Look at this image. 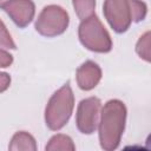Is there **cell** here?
I'll return each mask as SVG.
<instances>
[{
    "mask_svg": "<svg viewBox=\"0 0 151 151\" xmlns=\"http://www.w3.org/2000/svg\"><path fill=\"white\" fill-rule=\"evenodd\" d=\"M126 122V106L119 99H111L104 104L98 123L100 147L106 151L116 150L122 140Z\"/></svg>",
    "mask_w": 151,
    "mask_h": 151,
    "instance_id": "1",
    "label": "cell"
},
{
    "mask_svg": "<svg viewBox=\"0 0 151 151\" xmlns=\"http://www.w3.org/2000/svg\"><path fill=\"white\" fill-rule=\"evenodd\" d=\"M103 13L116 33H124L131 24L145 19L147 7L142 0H105Z\"/></svg>",
    "mask_w": 151,
    "mask_h": 151,
    "instance_id": "2",
    "label": "cell"
},
{
    "mask_svg": "<svg viewBox=\"0 0 151 151\" xmlns=\"http://www.w3.org/2000/svg\"><path fill=\"white\" fill-rule=\"evenodd\" d=\"M74 109V94L70 84L63 85L50 98L45 109V123L52 131L63 129L70 120Z\"/></svg>",
    "mask_w": 151,
    "mask_h": 151,
    "instance_id": "3",
    "label": "cell"
},
{
    "mask_svg": "<svg viewBox=\"0 0 151 151\" xmlns=\"http://www.w3.org/2000/svg\"><path fill=\"white\" fill-rule=\"evenodd\" d=\"M78 37L81 45L92 52L107 53L112 48L111 37L96 14L81 20Z\"/></svg>",
    "mask_w": 151,
    "mask_h": 151,
    "instance_id": "4",
    "label": "cell"
},
{
    "mask_svg": "<svg viewBox=\"0 0 151 151\" xmlns=\"http://www.w3.org/2000/svg\"><path fill=\"white\" fill-rule=\"evenodd\" d=\"M70 24V17L67 12L58 5L45 6L39 13L34 28L35 31L46 38H53L63 34Z\"/></svg>",
    "mask_w": 151,
    "mask_h": 151,
    "instance_id": "5",
    "label": "cell"
},
{
    "mask_svg": "<svg viewBox=\"0 0 151 151\" xmlns=\"http://www.w3.org/2000/svg\"><path fill=\"white\" fill-rule=\"evenodd\" d=\"M101 111V101L97 97H88L83 99L77 107L76 124L77 129L84 134L93 133L99 123Z\"/></svg>",
    "mask_w": 151,
    "mask_h": 151,
    "instance_id": "6",
    "label": "cell"
},
{
    "mask_svg": "<svg viewBox=\"0 0 151 151\" xmlns=\"http://www.w3.org/2000/svg\"><path fill=\"white\" fill-rule=\"evenodd\" d=\"M0 8H2L20 28L26 27L35 14V5L32 0H7Z\"/></svg>",
    "mask_w": 151,
    "mask_h": 151,
    "instance_id": "7",
    "label": "cell"
},
{
    "mask_svg": "<svg viewBox=\"0 0 151 151\" xmlns=\"http://www.w3.org/2000/svg\"><path fill=\"white\" fill-rule=\"evenodd\" d=\"M101 79V68L99 65L92 60H87L83 63L77 72H76V80L78 87L83 91H90L94 88Z\"/></svg>",
    "mask_w": 151,
    "mask_h": 151,
    "instance_id": "8",
    "label": "cell"
},
{
    "mask_svg": "<svg viewBox=\"0 0 151 151\" xmlns=\"http://www.w3.org/2000/svg\"><path fill=\"white\" fill-rule=\"evenodd\" d=\"M8 149L12 151H20V150L35 151L37 143L32 134H29L26 131H19V132H15L14 136L12 137Z\"/></svg>",
    "mask_w": 151,
    "mask_h": 151,
    "instance_id": "9",
    "label": "cell"
},
{
    "mask_svg": "<svg viewBox=\"0 0 151 151\" xmlns=\"http://www.w3.org/2000/svg\"><path fill=\"white\" fill-rule=\"evenodd\" d=\"M45 150L47 151H73L76 150V145L71 137L63 134V133H58V134H54L48 140V143L45 146Z\"/></svg>",
    "mask_w": 151,
    "mask_h": 151,
    "instance_id": "10",
    "label": "cell"
},
{
    "mask_svg": "<svg viewBox=\"0 0 151 151\" xmlns=\"http://www.w3.org/2000/svg\"><path fill=\"white\" fill-rule=\"evenodd\" d=\"M74 12L80 20L87 19L94 14L96 0H72Z\"/></svg>",
    "mask_w": 151,
    "mask_h": 151,
    "instance_id": "11",
    "label": "cell"
},
{
    "mask_svg": "<svg viewBox=\"0 0 151 151\" xmlns=\"http://www.w3.org/2000/svg\"><path fill=\"white\" fill-rule=\"evenodd\" d=\"M136 52L139 55V58L144 59L146 63H150L151 60V33L150 31L140 35V38L138 39L136 44Z\"/></svg>",
    "mask_w": 151,
    "mask_h": 151,
    "instance_id": "12",
    "label": "cell"
},
{
    "mask_svg": "<svg viewBox=\"0 0 151 151\" xmlns=\"http://www.w3.org/2000/svg\"><path fill=\"white\" fill-rule=\"evenodd\" d=\"M0 48L5 50H15V42L12 39V35L7 31L5 24L0 20Z\"/></svg>",
    "mask_w": 151,
    "mask_h": 151,
    "instance_id": "13",
    "label": "cell"
},
{
    "mask_svg": "<svg viewBox=\"0 0 151 151\" xmlns=\"http://www.w3.org/2000/svg\"><path fill=\"white\" fill-rule=\"evenodd\" d=\"M13 63V55L5 48H0V68L9 67Z\"/></svg>",
    "mask_w": 151,
    "mask_h": 151,
    "instance_id": "14",
    "label": "cell"
},
{
    "mask_svg": "<svg viewBox=\"0 0 151 151\" xmlns=\"http://www.w3.org/2000/svg\"><path fill=\"white\" fill-rule=\"evenodd\" d=\"M11 85V77L6 72H0V93L5 92Z\"/></svg>",
    "mask_w": 151,
    "mask_h": 151,
    "instance_id": "15",
    "label": "cell"
},
{
    "mask_svg": "<svg viewBox=\"0 0 151 151\" xmlns=\"http://www.w3.org/2000/svg\"><path fill=\"white\" fill-rule=\"evenodd\" d=\"M6 1H7V0H0V7H1V6H2V4H4V2H6Z\"/></svg>",
    "mask_w": 151,
    "mask_h": 151,
    "instance_id": "16",
    "label": "cell"
}]
</instances>
